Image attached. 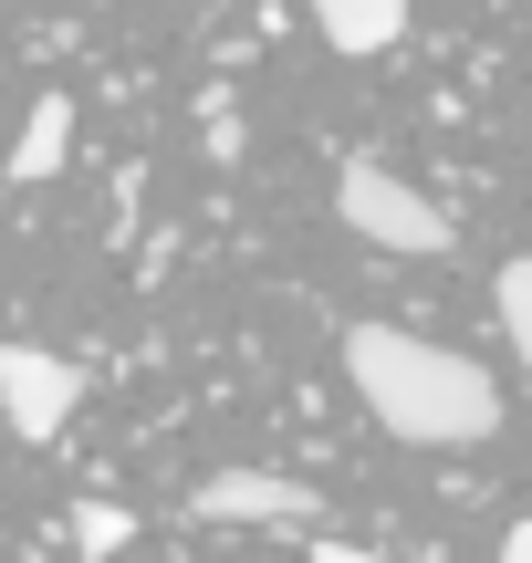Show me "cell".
Wrapping results in <instances>:
<instances>
[{"instance_id":"52a82bcc","label":"cell","mask_w":532,"mask_h":563,"mask_svg":"<svg viewBox=\"0 0 532 563\" xmlns=\"http://www.w3.org/2000/svg\"><path fill=\"white\" fill-rule=\"evenodd\" d=\"M125 543H136V511H115V501H74V553H84V563H115Z\"/></svg>"},{"instance_id":"6da1fadb","label":"cell","mask_w":532,"mask_h":563,"mask_svg":"<svg viewBox=\"0 0 532 563\" xmlns=\"http://www.w3.org/2000/svg\"><path fill=\"white\" fill-rule=\"evenodd\" d=\"M345 376L376 407V428H397L408 449H480L501 428V386L470 355L429 334H397V323H355L345 334Z\"/></svg>"},{"instance_id":"9c48e42d","label":"cell","mask_w":532,"mask_h":563,"mask_svg":"<svg viewBox=\"0 0 532 563\" xmlns=\"http://www.w3.org/2000/svg\"><path fill=\"white\" fill-rule=\"evenodd\" d=\"M313 563H387V553H355V543H334V532H313Z\"/></svg>"},{"instance_id":"8992f818","label":"cell","mask_w":532,"mask_h":563,"mask_svg":"<svg viewBox=\"0 0 532 563\" xmlns=\"http://www.w3.org/2000/svg\"><path fill=\"white\" fill-rule=\"evenodd\" d=\"M63 157H74V104H63V95H42L32 115H21V146H11V178H21V188H42V178H53Z\"/></svg>"},{"instance_id":"5b68a950","label":"cell","mask_w":532,"mask_h":563,"mask_svg":"<svg viewBox=\"0 0 532 563\" xmlns=\"http://www.w3.org/2000/svg\"><path fill=\"white\" fill-rule=\"evenodd\" d=\"M303 11H313V32H324L334 53H355V63H366V53H387V42L408 32V11H418V0H303Z\"/></svg>"},{"instance_id":"277c9868","label":"cell","mask_w":532,"mask_h":563,"mask_svg":"<svg viewBox=\"0 0 532 563\" xmlns=\"http://www.w3.org/2000/svg\"><path fill=\"white\" fill-rule=\"evenodd\" d=\"M188 511L199 522H241V532H313L324 522V501L303 481H271V470H220V481L188 490Z\"/></svg>"},{"instance_id":"7a4b0ae2","label":"cell","mask_w":532,"mask_h":563,"mask_svg":"<svg viewBox=\"0 0 532 563\" xmlns=\"http://www.w3.org/2000/svg\"><path fill=\"white\" fill-rule=\"evenodd\" d=\"M334 209H345V230L355 241H376V251H450V209L429 199V188H408L387 157H345V178H334Z\"/></svg>"},{"instance_id":"30bf717a","label":"cell","mask_w":532,"mask_h":563,"mask_svg":"<svg viewBox=\"0 0 532 563\" xmlns=\"http://www.w3.org/2000/svg\"><path fill=\"white\" fill-rule=\"evenodd\" d=\"M501 563H532V522H512V532H501Z\"/></svg>"},{"instance_id":"3957f363","label":"cell","mask_w":532,"mask_h":563,"mask_svg":"<svg viewBox=\"0 0 532 563\" xmlns=\"http://www.w3.org/2000/svg\"><path fill=\"white\" fill-rule=\"evenodd\" d=\"M84 407V365L53 344H0V428L11 439H63V418Z\"/></svg>"},{"instance_id":"ba28073f","label":"cell","mask_w":532,"mask_h":563,"mask_svg":"<svg viewBox=\"0 0 532 563\" xmlns=\"http://www.w3.org/2000/svg\"><path fill=\"white\" fill-rule=\"evenodd\" d=\"M491 302H501V334H512V355L532 365V251H522V262H501Z\"/></svg>"}]
</instances>
